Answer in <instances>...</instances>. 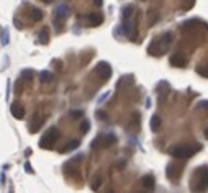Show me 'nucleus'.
Segmentation results:
<instances>
[{"label":"nucleus","instance_id":"423d86ee","mask_svg":"<svg viewBox=\"0 0 208 193\" xmlns=\"http://www.w3.org/2000/svg\"><path fill=\"white\" fill-rule=\"evenodd\" d=\"M87 21L90 26H97L100 23H103V17L100 15V13H90V15L87 17Z\"/></svg>","mask_w":208,"mask_h":193},{"label":"nucleus","instance_id":"9d476101","mask_svg":"<svg viewBox=\"0 0 208 193\" xmlns=\"http://www.w3.org/2000/svg\"><path fill=\"white\" fill-rule=\"evenodd\" d=\"M39 79H41L43 84H49V82H53L54 75H53L51 72H48V70H43V72L39 74Z\"/></svg>","mask_w":208,"mask_h":193},{"label":"nucleus","instance_id":"4be33fe9","mask_svg":"<svg viewBox=\"0 0 208 193\" xmlns=\"http://www.w3.org/2000/svg\"><path fill=\"white\" fill-rule=\"evenodd\" d=\"M108 95H110V92H107V94H105V95H102V97H100V98H98V103H102V102H103V100H105L107 97H108Z\"/></svg>","mask_w":208,"mask_h":193},{"label":"nucleus","instance_id":"f3484780","mask_svg":"<svg viewBox=\"0 0 208 193\" xmlns=\"http://www.w3.org/2000/svg\"><path fill=\"white\" fill-rule=\"evenodd\" d=\"M39 43H48V30L41 31V34H39Z\"/></svg>","mask_w":208,"mask_h":193},{"label":"nucleus","instance_id":"1a4fd4ad","mask_svg":"<svg viewBox=\"0 0 208 193\" xmlns=\"http://www.w3.org/2000/svg\"><path fill=\"white\" fill-rule=\"evenodd\" d=\"M56 13H57V17H59V18L64 20V18H67V15H69V8L66 5H59L56 8Z\"/></svg>","mask_w":208,"mask_h":193},{"label":"nucleus","instance_id":"a211bd4d","mask_svg":"<svg viewBox=\"0 0 208 193\" xmlns=\"http://www.w3.org/2000/svg\"><path fill=\"white\" fill-rule=\"evenodd\" d=\"M97 116H98L100 119H105V118H107V113L102 111V110H98V111H97Z\"/></svg>","mask_w":208,"mask_h":193},{"label":"nucleus","instance_id":"dca6fc26","mask_svg":"<svg viewBox=\"0 0 208 193\" xmlns=\"http://www.w3.org/2000/svg\"><path fill=\"white\" fill-rule=\"evenodd\" d=\"M81 130H82V133H89V130H90V121L89 119H84Z\"/></svg>","mask_w":208,"mask_h":193},{"label":"nucleus","instance_id":"6ab92c4d","mask_svg":"<svg viewBox=\"0 0 208 193\" xmlns=\"http://www.w3.org/2000/svg\"><path fill=\"white\" fill-rule=\"evenodd\" d=\"M100 182H102V178H98V180H94V185H92V188H94V190L100 188Z\"/></svg>","mask_w":208,"mask_h":193},{"label":"nucleus","instance_id":"f03ea898","mask_svg":"<svg viewBox=\"0 0 208 193\" xmlns=\"http://www.w3.org/2000/svg\"><path fill=\"white\" fill-rule=\"evenodd\" d=\"M57 138H59V131L56 130V128H49L48 133L41 138L39 141V147L41 149H51L53 144L57 141Z\"/></svg>","mask_w":208,"mask_h":193},{"label":"nucleus","instance_id":"f257e3e1","mask_svg":"<svg viewBox=\"0 0 208 193\" xmlns=\"http://www.w3.org/2000/svg\"><path fill=\"white\" fill-rule=\"evenodd\" d=\"M202 146H195V147H187V146H179V147H172L170 149V155L175 157V159H189L193 154H197Z\"/></svg>","mask_w":208,"mask_h":193},{"label":"nucleus","instance_id":"f8f14e48","mask_svg":"<svg viewBox=\"0 0 208 193\" xmlns=\"http://www.w3.org/2000/svg\"><path fill=\"white\" fill-rule=\"evenodd\" d=\"M31 77H33V70H31V69H25V70H21L20 79H23V80H28V79H31Z\"/></svg>","mask_w":208,"mask_h":193},{"label":"nucleus","instance_id":"2eb2a0df","mask_svg":"<svg viewBox=\"0 0 208 193\" xmlns=\"http://www.w3.org/2000/svg\"><path fill=\"white\" fill-rule=\"evenodd\" d=\"M69 115H70V118H75L77 119V118H84V111L82 110H72Z\"/></svg>","mask_w":208,"mask_h":193},{"label":"nucleus","instance_id":"ddd939ff","mask_svg":"<svg viewBox=\"0 0 208 193\" xmlns=\"http://www.w3.org/2000/svg\"><path fill=\"white\" fill-rule=\"evenodd\" d=\"M41 18H43V12L38 10V8H34L33 13H31V20H33V21H39Z\"/></svg>","mask_w":208,"mask_h":193},{"label":"nucleus","instance_id":"39448f33","mask_svg":"<svg viewBox=\"0 0 208 193\" xmlns=\"http://www.w3.org/2000/svg\"><path fill=\"white\" fill-rule=\"evenodd\" d=\"M170 64L172 66H177V67H185V56L180 54V53L174 54L170 58Z\"/></svg>","mask_w":208,"mask_h":193},{"label":"nucleus","instance_id":"20e7f679","mask_svg":"<svg viewBox=\"0 0 208 193\" xmlns=\"http://www.w3.org/2000/svg\"><path fill=\"white\" fill-rule=\"evenodd\" d=\"M10 111H12V115L15 118H18V119L25 118V108L21 105H18V103H12L10 105Z\"/></svg>","mask_w":208,"mask_h":193},{"label":"nucleus","instance_id":"aec40b11","mask_svg":"<svg viewBox=\"0 0 208 193\" xmlns=\"http://www.w3.org/2000/svg\"><path fill=\"white\" fill-rule=\"evenodd\" d=\"M2 43H3V44H8V31H7V30L3 31V41Z\"/></svg>","mask_w":208,"mask_h":193},{"label":"nucleus","instance_id":"6e6552de","mask_svg":"<svg viewBox=\"0 0 208 193\" xmlns=\"http://www.w3.org/2000/svg\"><path fill=\"white\" fill-rule=\"evenodd\" d=\"M149 126H151V131L153 133H157V131L161 130V126H162V119L157 116V115H154L151 118V121H149Z\"/></svg>","mask_w":208,"mask_h":193},{"label":"nucleus","instance_id":"b1692460","mask_svg":"<svg viewBox=\"0 0 208 193\" xmlns=\"http://www.w3.org/2000/svg\"><path fill=\"white\" fill-rule=\"evenodd\" d=\"M43 2H46V3H49V2H53V0H43Z\"/></svg>","mask_w":208,"mask_h":193},{"label":"nucleus","instance_id":"412c9836","mask_svg":"<svg viewBox=\"0 0 208 193\" xmlns=\"http://www.w3.org/2000/svg\"><path fill=\"white\" fill-rule=\"evenodd\" d=\"M25 169H26V172H28V174H33V172H34V170H33V167H31L28 162L25 164Z\"/></svg>","mask_w":208,"mask_h":193},{"label":"nucleus","instance_id":"7ed1b4c3","mask_svg":"<svg viewBox=\"0 0 208 193\" xmlns=\"http://www.w3.org/2000/svg\"><path fill=\"white\" fill-rule=\"evenodd\" d=\"M94 72L102 79V80H108V79L112 77V66L108 62H98Z\"/></svg>","mask_w":208,"mask_h":193},{"label":"nucleus","instance_id":"9b49d317","mask_svg":"<svg viewBox=\"0 0 208 193\" xmlns=\"http://www.w3.org/2000/svg\"><path fill=\"white\" fill-rule=\"evenodd\" d=\"M79 146H81V141H72V142H67V146L62 149V152H69V151H74V149H77Z\"/></svg>","mask_w":208,"mask_h":193},{"label":"nucleus","instance_id":"0eeeda50","mask_svg":"<svg viewBox=\"0 0 208 193\" xmlns=\"http://www.w3.org/2000/svg\"><path fill=\"white\" fill-rule=\"evenodd\" d=\"M141 185H143V188H146V190H153L154 188V177L153 175H144L141 178Z\"/></svg>","mask_w":208,"mask_h":193},{"label":"nucleus","instance_id":"5701e85b","mask_svg":"<svg viewBox=\"0 0 208 193\" xmlns=\"http://www.w3.org/2000/svg\"><path fill=\"white\" fill-rule=\"evenodd\" d=\"M95 5H97V7H100V5H102V0H95Z\"/></svg>","mask_w":208,"mask_h":193},{"label":"nucleus","instance_id":"4468645a","mask_svg":"<svg viewBox=\"0 0 208 193\" xmlns=\"http://www.w3.org/2000/svg\"><path fill=\"white\" fill-rule=\"evenodd\" d=\"M43 121H44V119H43V118H39V119H38L34 124H30V131H31V133H38V130H39V126H41V123H43Z\"/></svg>","mask_w":208,"mask_h":193}]
</instances>
